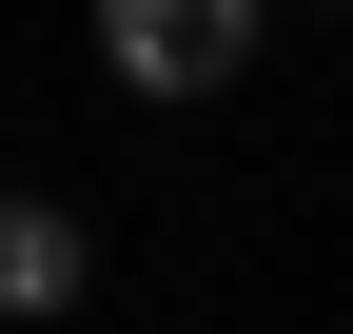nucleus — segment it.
<instances>
[{"instance_id":"nucleus-1","label":"nucleus","mask_w":353,"mask_h":334,"mask_svg":"<svg viewBox=\"0 0 353 334\" xmlns=\"http://www.w3.org/2000/svg\"><path fill=\"white\" fill-rule=\"evenodd\" d=\"M99 20V59L138 79V99H216V79L255 59V0H79Z\"/></svg>"},{"instance_id":"nucleus-2","label":"nucleus","mask_w":353,"mask_h":334,"mask_svg":"<svg viewBox=\"0 0 353 334\" xmlns=\"http://www.w3.org/2000/svg\"><path fill=\"white\" fill-rule=\"evenodd\" d=\"M79 275H99V236L59 197H0V315H79Z\"/></svg>"}]
</instances>
